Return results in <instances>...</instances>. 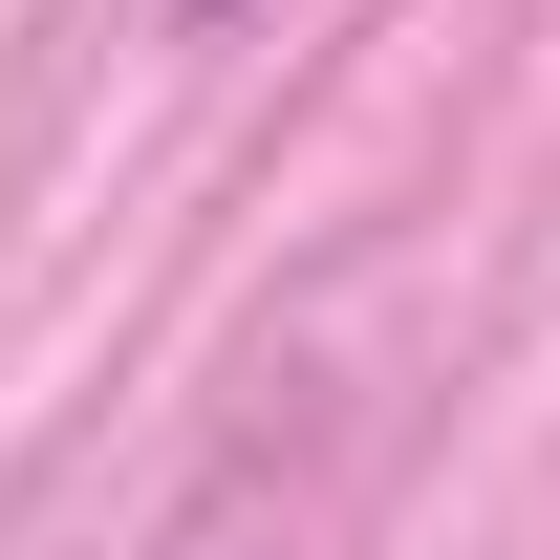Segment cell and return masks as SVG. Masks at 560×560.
Wrapping results in <instances>:
<instances>
[{
  "label": "cell",
  "instance_id": "obj_1",
  "mask_svg": "<svg viewBox=\"0 0 560 560\" xmlns=\"http://www.w3.org/2000/svg\"><path fill=\"white\" fill-rule=\"evenodd\" d=\"M173 22H237V0H173Z\"/></svg>",
  "mask_w": 560,
  "mask_h": 560
}]
</instances>
